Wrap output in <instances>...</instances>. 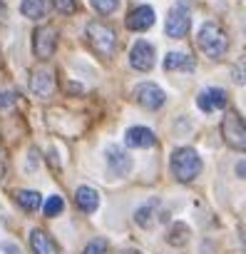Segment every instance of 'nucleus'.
Wrapping results in <instances>:
<instances>
[{
    "instance_id": "obj_11",
    "label": "nucleus",
    "mask_w": 246,
    "mask_h": 254,
    "mask_svg": "<svg viewBox=\"0 0 246 254\" xmlns=\"http://www.w3.org/2000/svg\"><path fill=\"white\" fill-rule=\"evenodd\" d=\"M229 102V95L224 87H204L199 95H197V107L201 112H214V110H221L226 107Z\"/></svg>"
},
{
    "instance_id": "obj_25",
    "label": "nucleus",
    "mask_w": 246,
    "mask_h": 254,
    "mask_svg": "<svg viewBox=\"0 0 246 254\" xmlns=\"http://www.w3.org/2000/svg\"><path fill=\"white\" fill-rule=\"evenodd\" d=\"M15 102V92H0V107H10Z\"/></svg>"
},
{
    "instance_id": "obj_26",
    "label": "nucleus",
    "mask_w": 246,
    "mask_h": 254,
    "mask_svg": "<svg viewBox=\"0 0 246 254\" xmlns=\"http://www.w3.org/2000/svg\"><path fill=\"white\" fill-rule=\"evenodd\" d=\"M3 15H5V5H3V0H0V20H3Z\"/></svg>"
},
{
    "instance_id": "obj_13",
    "label": "nucleus",
    "mask_w": 246,
    "mask_h": 254,
    "mask_svg": "<svg viewBox=\"0 0 246 254\" xmlns=\"http://www.w3.org/2000/svg\"><path fill=\"white\" fill-rule=\"evenodd\" d=\"M125 142H127V147L147 150V147H154L157 137H154V132L149 130V127H142V125H137V127H130V130H127V135H125Z\"/></svg>"
},
{
    "instance_id": "obj_1",
    "label": "nucleus",
    "mask_w": 246,
    "mask_h": 254,
    "mask_svg": "<svg viewBox=\"0 0 246 254\" xmlns=\"http://www.w3.org/2000/svg\"><path fill=\"white\" fill-rule=\"evenodd\" d=\"M197 45H199V50H201L206 58L219 60V58H224L226 50H229V35L224 33L221 25H216V23H204V25L199 28V33H197Z\"/></svg>"
},
{
    "instance_id": "obj_9",
    "label": "nucleus",
    "mask_w": 246,
    "mask_h": 254,
    "mask_svg": "<svg viewBox=\"0 0 246 254\" xmlns=\"http://www.w3.org/2000/svg\"><path fill=\"white\" fill-rule=\"evenodd\" d=\"M104 157H107V167H109L112 175H117V177H127V175H130V170H132V157L122 150V147L109 145V147L104 150Z\"/></svg>"
},
{
    "instance_id": "obj_12",
    "label": "nucleus",
    "mask_w": 246,
    "mask_h": 254,
    "mask_svg": "<svg viewBox=\"0 0 246 254\" xmlns=\"http://www.w3.org/2000/svg\"><path fill=\"white\" fill-rule=\"evenodd\" d=\"M127 30H135V33H145L154 25V10L149 5H137L135 10H130L127 20H125Z\"/></svg>"
},
{
    "instance_id": "obj_21",
    "label": "nucleus",
    "mask_w": 246,
    "mask_h": 254,
    "mask_svg": "<svg viewBox=\"0 0 246 254\" xmlns=\"http://www.w3.org/2000/svg\"><path fill=\"white\" fill-rule=\"evenodd\" d=\"M62 209H65V199L60 194H52L45 202V217H57V214H62Z\"/></svg>"
},
{
    "instance_id": "obj_24",
    "label": "nucleus",
    "mask_w": 246,
    "mask_h": 254,
    "mask_svg": "<svg viewBox=\"0 0 246 254\" xmlns=\"http://www.w3.org/2000/svg\"><path fill=\"white\" fill-rule=\"evenodd\" d=\"M82 254H107V242L104 239H92Z\"/></svg>"
},
{
    "instance_id": "obj_10",
    "label": "nucleus",
    "mask_w": 246,
    "mask_h": 254,
    "mask_svg": "<svg viewBox=\"0 0 246 254\" xmlns=\"http://www.w3.org/2000/svg\"><path fill=\"white\" fill-rule=\"evenodd\" d=\"M30 90H33L35 97L50 100L52 92H55V77H52V72L45 70V67H35L33 75H30Z\"/></svg>"
},
{
    "instance_id": "obj_17",
    "label": "nucleus",
    "mask_w": 246,
    "mask_h": 254,
    "mask_svg": "<svg viewBox=\"0 0 246 254\" xmlns=\"http://www.w3.org/2000/svg\"><path fill=\"white\" fill-rule=\"evenodd\" d=\"M15 202L25 212H38L43 207V194L35 192V190H18L15 192Z\"/></svg>"
},
{
    "instance_id": "obj_20",
    "label": "nucleus",
    "mask_w": 246,
    "mask_h": 254,
    "mask_svg": "<svg viewBox=\"0 0 246 254\" xmlns=\"http://www.w3.org/2000/svg\"><path fill=\"white\" fill-rule=\"evenodd\" d=\"M154 207H157V202H154V199H152V202H147L145 207H140V209H137V214H135L137 224H142V227H152V212H154Z\"/></svg>"
},
{
    "instance_id": "obj_5",
    "label": "nucleus",
    "mask_w": 246,
    "mask_h": 254,
    "mask_svg": "<svg viewBox=\"0 0 246 254\" xmlns=\"http://www.w3.org/2000/svg\"><path fill=\"white\" fill-rule=\"evenodd\" d=\"M189 28H192V13H189V5L187 0H179V3L169 10L167 20H164V33L169 38H187L189 35Z\"/></svg>"
},
{
    "instance_id": "obj_23",
    "label": "nucleus",
    "mask_w": 246,
    "mask_h": 254,
    "mask_svg": "<svg viewBox=\"0 0 246 254\" xmlns=\"http://www.w3.org/2000/svg\"><path fill=\"white\" fill-rule=\"evenodd\" d=\"M55 8H57L62 15H72V13L80 8V3H77V0H55Z\"/></svg>"
},
{
    "instance_id": "obj_22",
    "label": "nucleus",
    "mask_w": 246,
    "mask_h": 254,
    "mask_svg": "<svg viewBox=\"0 0 246 254\" xmlns=\"http://www.w3.org/2000/svg\"><path fill=\"white\" fill-rule=\"evenodd\" d=\"M90 3L99 15H112L119 8V0H90Z\"/></svg>"
},
{
    "instance_id": "obj_19",
    "label": "nucleus",
    "mask_w": 246,
    "mask_h": 254,
    "mask_svg": "<svg viewBox=\"0 0 246 254\" xmlns=\"http://www.w3.org/2000/svg\"><path fill=\"white\" fill-rule=\"evenodd\" d=\"M20 13L30 20H40L45 18V0H23L20 3Z\"/></svg>"
},
{
    "instance_id": "obj_18",
    "label": "nucleus",
    "mask_w": 246,
    "mask_h": 254,
    "mask_svg": "<svg viewBox=\"0 0 246 254\" xmlns=\"http://www.w3.org/2000/svg\"><path fill=\"white\" fill-rule=\"evenodd\" d=\"M167 242H169L172 247H184V244L189 242V227H187L184 222L172 224V227L167 229Z\"/></svg>"
},
{
    "instance_id": "obj_8",
    "label": "nucleus",
    "mask_w": 246,
    "mask_h": 254,
    "mask_svg": "<svg viewBox=\"0 0 246 254\" xmlns=\"http://www.w3.org/2000/svg\"><path fill=\"white\" fill-rule=\"evenodd\" d=\"M154 48H152V43H147V40H137L135 45H132V50H130V65L135 67V70H140V72H147V70H152L154 67Z\"/></svg>"
},
{
    "instance_id": "obj_14",
    "label": "nucleus",
    "mask_w": 246,
    "mask_h": 254,
    "mask_svg": "<svg viewBox=\"0 0 246 254\" xmlns=\"http://www.w3.org/2000/svg\"><path fill=\"white\" fill-rule=\"evenodd\" d=\"M30 247H33L35 254H60L57 242L43 229H33L30 232Z\"/></svg>"
},
{
    "instance_id": "obj_6",
    "label": "nucleus",
    "mask_w": 246,
    "mask_h": 254,
    "mask_svg": "<svg viewBox=\"0 0 246 254\" xmlns=\"http://www.w3.org/2000/svg\"><path fill=\"white\" fill-rule=\"evenodd\" d=\"M57 48V28L55 25H40L33 33V53L38 60H50Z\"/></svg>"
},
{
    "instance_id": "obj_2",
    "label": "nucleus",
    "mask_w": 246,
    "mask_h": 254,
    "mask_svg": "<svg viewBox=\"0 0 246 254\" xmlns=\"http://www.w3.org/2000/svg\"><path fill=\"white\" fill-rule=\"evenodd\" d=\"M169 167H172V175L179 180V182H192L197 180V175L201 172V157L197 150L192 147H177L172 152V160H169Z\"/></svg>"
},
{
    "instance_id": "obj_16",
    "label": "nucleus",
    "mask_w": 246,
    "mask_h": 254,
    "mask_svg": "<svg viewBox=\"0 0 246 254\" xmlns=\"http://www.w3.org/2000/svg\"><path fill=\"white\" fill-rule=\"evenodd\" d=\"M75 204L82 209V212H95L97 207H99V192L97 190H92V187H87V185H82V187H77L75 190Z\"/></svg>"
},
{
    "instance_id": "obj_7",
    "label": "nucleus",
    "mask_w": 246,
    "mask_h": 254,
    "mask_svg": "<svg viewBox=\"0 0 246 254\" xmlns=\"http://www.w3.org/2000/svg\"><path fill=\"white\" fill-rule=\"evenodd\" d=\"M132 97H135L137 105H142V107H147V110H159V107L164 105V100H167L164 90H162L159 85H154V82H140V85L132 90Z\"/></svg>"
},
{
    "instance_id": "obj_4",
    "label": "nucleus",
    "mask_w": 246,
    "mask_h": 254,
    "mask_svg": "<svg viewBox=\"0 0 246 254\" xmlns=\"http://www.w3.org/2000/svg\"><path fill=\"white\" fill-rule=\"evenodd\" d=\"M221 137H224V142L229 147L244 152V147H246V130H244V117H241L239 110H234V107L226 110V115L221 120Z\"/></svg>"
},
{
    "instance_id": "obj_3",
    "label": "nucleus",
    "mask_w": 246,
    "mask_h": 254,
    "mask_svg": "<svg viewBox=\"0 0 246 254\" xmlns=\"http://www.w3.org/2000/svg\"><path fill=\"white\" fill-rule=\"evenodd\" d=\"M87 38H90L92 50H97L102 58H107V60L114 58L119 40H117V30H114L112 25L99 23V20H92V23L87 25Z\"/></svg>"
},
{
    "instance_id": "obj_15",
    "label": "nucleus",
    "mask_w": 246,
    "mask_h": 254,
    "mask_svg": "<svg viewBox=\"0 0 246 254\" xmlns=\"http://www.w3.org/2000/svg\"><path fill=\"white\" fill-rule=\"evenodd\" d=\"M194 67H197V63L189 53H167V58H164V70H169V72H174V70L194 72Z\"/></svg>"
}]
</instances>
